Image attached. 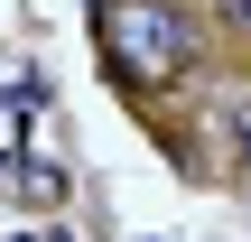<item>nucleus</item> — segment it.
Wrapping results in <instances>:
<instances>
[{"mask_svg": "<svg viewBox=\"0 0 251 242\" xmlns=\"http://www.w3.org/2000/svg\"><path fill=\"white\" fill-rule=\"evenodd\" d=\"M130 37H140V56H149V65H177V37H168V19H130Z\"/></svg>", "mask_w": 251, "mask_h": 242, "instance_id": "1", "label": "nucleus"}]
</instances>
